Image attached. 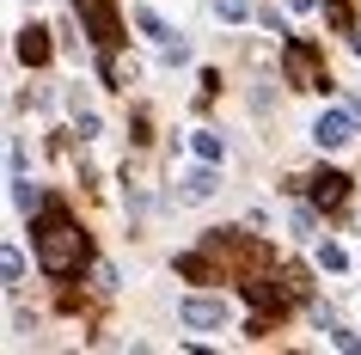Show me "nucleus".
Returning <instances> with one entry per match:
<instances>
[{
  "label": "nucleus",
  "mask_w": 361,
  "mask_h": 355,
  "mask_svg": "<svg viewBox=\"0 0 361 355\" xmlns=\"http://www.w3.org/2000/svg\"><path fill=\"white\" fill-rule=\"evenodd\" d=\"M37 263L49 276H68L80 263V233H74V221L61 208H43V221H37Z\"/></svg>",
  "instance_id": "f257e3e1"
},
{
  "label": "nucleus",
  "mask_w": 361,
  "mask_h": 355,
  "mask_svg": "<svg viewBox=\"0 0 361 355\" xmlns=\"http://www.w3.org/2000/svg\"><path fill=\"white\" fill-rule=\"evenodd\" d=\"M349 135H355V111H349V116H343V111H324L319 123H312V141H319V148H343Z\"/></svg>",
  "instance_id": "f03ea898"
},
{
  "label": "nucleus",
  "mask_w": 361,
  "mask_h": 355,
  "mask_svg": "<svg viewBox=\"0 0 361 355\" xmlns=\"http://www.w3.org/2000/svg\"><path fill=\"white\" fill-rule=\"evenodd\" d=\"M178 318H184L190 331H209V325H227V306H221V300H184Z\"/></svg>",
  "instance_id": "7ed1b4c3"
},
{
  "label": "nucleus",
  "mask_w": 361,
  "mask_h": 355,
  "mask_svg": "<svg viewBox=\"0 0 361 355\" xmlns=\"http://www.w3.org/2000/svg\"><path fill=\"white\" fill-rule=\"evenodd\" d=\"M343 196H349V178H343V172H319V178H312V203L319 208H337Z\"/></svg>",
  "instance_id": "20e7f679"
},
{
  "label": "nucleus",
  "mask_w": 361,
  "mask_h": 355,
  "mask_svg": "<svg viewBox=\"0 0 361 355\" xmlns=\"http://www.w3.org/2000/svg\"><path fill=\"white\" fill-rule=\"evenodd\" d=\"M288 74H294V86H324L319 68H312V49H306V43H288Z\"/></svg>",
  "instance_id": "39448f33"
},
{
  "label": "nucleus",
  "mask_w": 361,
  "mask_h": 355,
  "mask_svg": "<svg viewBox=\"0 0 361 355\" xmlns=\"http://www.w3.org/2000/svg\"><path fill=\"white\" fill-rule=\"evenodd\" d=\"M86 25H92V37L104 43V49L116 43V13L104 6V0H86Z\"/></svg>",
  "instance_id": "423d86ee"
},
{
  "label": "nucleus",
  "mask_w": 361,
  "mask_h": 355,
  "mask_svg": "<svg viewBox=\"0 0 361 355\" xmlns=\"http://www.w3.org/2000/svg\"><path fill=\"white\" fill-rule=\"evenodd\" d=\"M214 196V172H190L184 178V203H209Z\"/></svg>",
  "instance_id": "0eeeda50"
},
{
  "label": "nucleus",
  "mask_w": 361,
  "mask_h": 355,
  "mask_svg": "<svg viewBox=\"0 0 361 355\" xmlns=\"http://www.w3.org/2000/svg\"><path fill=\"white\" fill-rule=\"evenodd\" d=\"M190 148H196V160H209V166L227 153V148H221V135H209V129H196V135H190Z\"/></svg>",
  "instance_id": "6e6552de"
},
{
  "label": "nucleus",
  "mask_w": 361,
  "mask_h": 355,
  "mask_svg": "<svg viewBox=\"0 0 361 355\" xmlns=\"http://www.w3.org/2000/svg\"><path fill=\"white\" fill-rule=\"evenodd\" d=\"M43 37H49V31H25V37H19V56L25 61H49V43H43Z\"/></svg>",
  "instance_id": "1a4fd4ad"
},
{
  "label": "nucleus",
  "mask_w": 361,
  "mask_h": 355,
  "mask_svg": "<svg viewBox=\"0 0 361 355\" xmlns=\"http://www.w3.org/2000/svg\"><path fill=\"white\" fill-rule=\"evenodd\" d=\"M245 13H251L245 0H214V19H227V25H239V19H245Z\"/></svg>",
  "instance_id": "9d476101"
},
{
  "label": "nucleus",
  "mask_w": 361,
  "mask_h": 355,
  "mask_svg": "<svg viewBox=\"0 0 361 355\" xmlns=\"http://www.w3.org/2000/svg\"><path fill=\"white\" fill-rule=\"evenodd\" d=\"M319 263L324 270H349V251H343V245H319Z\"/></svg>",
  "instance_id": "9b49d317"
},
{
  "label": "nucleus",
  "mask_w": 361,
  "mask_h": 355,
  "mask_svg": "<svg viewBox=\"0 0 361 355\" xmlns=\"http://www.w3.org/2000/svg\"><path fill=\"white\" fill-rule=\"evenodd\" d=\"M0 270H6V282L19 288V276H25V258H19V251H6V258H0Z\"/></svg>",
  "instance_id": "f8f14e48"
}]
</instances>
